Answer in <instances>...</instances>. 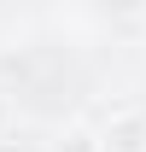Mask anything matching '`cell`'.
Wrapping results in <instances>:
<instances>
[{"label": "cell", "instance_id": "6da1fadb", "mask_svg": "<svg viewBox=\"0 0 146 152\" xmlns=\"http://www.w3.org/2000/svg\"><path fill=\"white\" fill-rule=\"evenodd\" d=\"M99 140H105V152H146V111H134V105L111 111L99 123Z\"/></svg>", "mask_w": 146, "mask_h": 152}, {"label": "cell", "instance_id": "7a4b0ae2", "mask_svg": "<svg viewBox=\"0 0 146 152\" xmlns=\"http://www.w3.org/2000/svg\"><path fill=\"white\" fill-rule=\"evenodd\" d=\"M53 152H105V140H99V129H88V123H64L53 140Z\"/></svg>", "mask_w": 146, "mask_h": 152}, {"label": "cell", "instance_id": "3957f363", "mask_svg": "<svg viewBox=\"0 0 146 152\" xmlns=\"http://www.w3.org/2000/svg\"><path fill=\"white\" fill-rule=\"evenodd\" d=\"M41 6H58V0H41Z\"/></svg>", "mask_w": 146, "mask_h": 152}]
</instances>
